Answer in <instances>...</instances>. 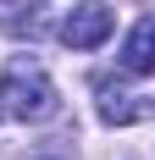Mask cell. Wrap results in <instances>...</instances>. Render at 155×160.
Listing matches in <instances>:
<instances>
[{"label":"cell","mask_w":155,"mask_h":160,"mask_svg":"<svg viewBox=\"0 0 155 160\" xmlns=\"http://www.w3.org/2000/svg\"><path fill=\"white\" fill-rule=\"evenodd\" d=\"M127 78H155V17H139L133 33L122 39V55H116Z\"/></svg>","instance_id":"cell-3"},{"label":"cell","mask_w":155,"mask_h":160,"mask_svg":"<svg viewBox=\"0 0 155 160\" xmlns=\"http://www.w3.org/2000/svg\"><path fill=\"white\" fill-rule=\"evenodd\" d=\"M94 94H100V122H111V127H127V122L150 116V105H139V94L116 88L111 78H100V83H94Z\"/></svg>","instance_id":"cell-4"},{"label":"cell","mask_w":155,"mask_h":160,"mask_svg":"<svg viewBox=\"0 0 155 160\" xmlns=\"http://www.w3.org/2000/svg\"><path fill=\"white\" fill-rule=\"evenodd\" d=\"M111 6L105 0H83V6H72V11L61 17V44L67 50H94V44H105L111 39Z\"/></svg>","instance_id":"cell-2"},{"label":"cell","mask_w":155,"mask_h":160,"mask_svg":"<svg viewBox=\"0 0 155 160\" xmlns=\"http://www.w3.org/2000/svg\"><path fill=\"white\" fill-rule=\"evenodd\" d=\"M0 22L17 39H33L39 33V0H0Z\"/></svg>","instance_id":"cell-5"},{"label":"cell","mask_w":155,"mask_h":160,"mask_svg":"<svg viewBox=\"0 0 155 160\" xmlns=\"http://www.w3.org/2000/svg\"><path fill=\"white\" fill-rule=\"evenodd\" d=\"M61 105L56 94V83L39 61H11L6 66V78H0V111L11 116V122H50Z\"/></svg>","instance_id":"cell-1"}]
</instances>
